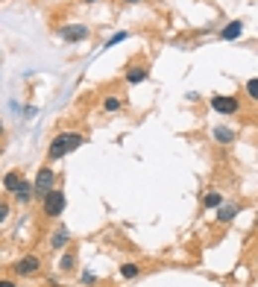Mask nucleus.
<instances>
[{
	"instance_id": "f257e3e1",
	"label": "nucleus",
	"mask_w": 258,
	"mask_h": 287,
	"mask_svg": "<svg viewBox=\"0 0 258 287\" xmlns=\"http://www.w3.org/2000/svg\"><path fill=\"white\" fill-rule=\"evenodd\" d=\"M82 144H85V135H82V132H59V135L50 141V147H47V159L59 161V159H64L67 153L79 150Z\"/></svg>"
},
{
	"instance_id": "f03ea898",
	"label": "nucleus",
	"mask_w": 258,
	"mask_h": 287,
	"mask_svg": "<svg viewBox=\"0 0 258 287\" xmlns=\"http://www.w3.org/2000/svg\"><path fill=\"white\" fill-rule=\"evenodd\" d=\"M64 205H67L64 191L53 188V191L41 199V214H44V217H50V220H56V217H62V214H64Z\"/></svg>"
},
{
	"instance_id": "7ed1b4c3",
	"label": "nucleus",
	"mask_w": 258,
	"mask_h": 287,
	"mask_svg": "<svg viewBox=\"0 0 258 287\" xmlns=\"http://www.w3.org/2000/svg\"><path fill=\"white\" fill-rule=\"evenodd\" d=\"M32 185H35V199H44L47 193L56 188V173H53V167H38V173H35V179H32Z\"/></svg>"
},
{
	"instance_id": "20e7f679",
	"label": "nucleus",
	"mask_w": 258,
	"mask_h": 287,
	"mask_svg": "<svg viewBox=\"0 0 258 287\" xmlns=\"http://www.w3.org/2000/svg\"><path fill=\"white\" fill-rule=\"evenodd\" d=\"M208 106L217 112V115H226V117H232V115H238L241 112V100L235 94H214L208 100Z\"/></svg>"
},
{
	"instance_id": "39448f33",
	"label": "nucleus",
	"mask_w": 258,
	"mask_h": 287,
	"mask_svg": "<svg viewBox=\"0 0 258 287\" xmlns=\"http://www.w3.org/2000/svg\"><path fill=\"white\" fill-rule=\"evenodd\" d=\"M38 270H41V255H35V252L21 255L12 264V273H15V276H35Z\"/></svg>"
},
{
	"instance_id": "423d86ee",
	"label": "nucleus",
	"mask_w": 258,
	"mask_h": 287,
	"mask_svg": "<svg viewBox=\"0 0 258 287\" xmlns=\"http://www.w3.org/2000/svg\"><path fill=\"white\" fill-rule=\"evenodd\" d=\"M241 211H244L241 202H223V205L217 208V217H214V220H217V226H229L238 214H241Z\"/></svg>"
},
{
	"instance_id": "0eeeda50",
	"label": "nucleus",
	"mask_w": 258,
	"mask_h": 287,
	"mask_svg": "<svg viewBox=\"0 0 258 287\" xmlns=\"http://www.w3.org/2000/svg\"><path fill=\"white\" fill-rule=\"evenodd\" d=\"M91 35V30L85 27V24H70V27H64L62 30V38L67 44H76V41H85Z\"/></svg>"
},
{
	"instance_id": "6e6552de",
	"label": "nucleus",
	"mask_w": 258,
	"mask_h": 287,
	"mask_svg": "<svg viewBox=\"0 0 258 287\" xmlns=\"http://www.w3.org/2000/svg\"><path fill=\"white\" fill-rule=\"evenodd\" d=\"M241 35H244V21H238V18L229 21L223 30H220V38H223V41H235V38H241Z\"/></svg>"
},
{
	"instance_id": "1a4fd4ad",
	"label": "nucleus",
	"mask_w": 258,
	"mask_h": 287,
	"mask_svg": "<svg viewBox=\"0 0 258 287\" xmlns=\"http://www.w3.org/2000/svg\"><path fill=\"white\" fill-rule=\"evenodd\" d=\"M21 182H24V173H21V170H9V173L3 176V191L15 193L18 188H21Z\"/></svg>"
},
{
	"instance_id": "9d476101",
	"label": "nucleus",
	"mask_w": 258,
	"mask_h": 287,
	"mask_svg": "<svg viewBox=\"0 0 258 287\" xmlns=\"http://www.w3.org/2000/svg\"><path fill=\"white\" fill-rule=\"evenodd\" d=\"M147 76H150V70H147L144 64H132V67L127 70V76H124V79H127L129 85H138V82H147Z\"/></svg>"
},
{
	"instance_id": "9b49d317",
	"label": "nucleus",
	"mask_w": 258,
	"mask_h": 287,
	"mask_svg": "<svg viewBox=\"0 0 258 287\" xmlns=\"http://www.w3.org/2000/svg\"><path fill=\"white\" fill-rule=\"evenodd\" d=\"M67 243H70V231H67V226H59L50 237V246L53 249H67Z\"/></svg>"
},
{
	"instance_id": "f8f14e48",
	"label": "nucleus",
	"mask_w": 258,
	"mask_h": 287,
	"mask_svg": "<svg viewBox=\"0 0 258 287\" xmlns=\"http://www.w3.org/2000/svg\"><path fill=\"white\" fill-rule=\"evenodd\" d=\"M12 196H15V199H18L21 205H27V202H30L32 196H35V185H32V182H27V179H24V182H21V188H18V191L12 193Z\"/></svg>"
},
{
	"instance_id": "ddd939ff",
	"label": "nucleus",
	"mask_w": 258,
	"mask_h": 287,
	"mask_svg": "<svg viewBox=\"0 0 258 287\" xmlns=\"http://www.w3.org/2000/svg\"><path fill=\"white\" fill-rule=\"evenodd\" d=\"M62 273H73L76 270V252L73 249H64L62 255H59V264H56Z\"/></svg>"
},
{
	"instance_id": "4468645a",
	"label": "nucleus",
	"mask_w": 258,
	"mask_h": 287,
	"mask_svg": "<svg viewBox=\"0 0 258 287\" xmlns=\"http://www.w3.org/2000/svg\"><path fill=\"white\" fill-rule=\"evenodd\" d=\"M138 276H141V267H138L135 261H124V264H121V279L132 282V279H138Z\"/></svg>"
},
{
	"instance_id": "2eb2a0df",
	"label": "nucleus",
	"mask_w": 258,
	"mask_h": 287,
	"mask_svg": "<svg viewBox=\"0 0 258 287\" xmlns=\"http://www.w3.org/2000/svg\"><path fill=\"white\" fill-rule=\"evenodd\" d=\"M220 205H223L220 191H205L202 193V208H220Z\"/></svg>"
},
{
	"instance_id": "dca6fc26",
	"label": "nucleus",
	"mask_w": 258,
	"mask_h": 287,
	"mask_svg": "<svg viewBox=\"0 0 258 287\" xmlns=\"http://www.w3.org/2000/svg\"><path fill=\"white\" fill-rule=\"evenodd\" d=\"M121 109H124V97L109 94L106 100H103V112H121Z\"/></svg>"
},
{
	"instance_id": "f3484780",
	"label": "nucleus",
	"mask_w": 258,
	"mask_h": 287,
	"mask_svg": "<svg viewBox=\"0 0 258 287\" xmlns=\"http://www.w3.org/2000/svg\"><path fill=\"white\" fill-rule=\"evenodd\" d=\"M214 141H217V144H232V141H235V132L229 126H214Z\"/></svg>"
},
{
	"instance_id": "a211bd4d",
	"label": "nucleus",
	"mask_w": 258,
	"mask_h": 287,
	"mask_svg": "<svg viewBox=\"0 0 258 287\" xmlns=\"http://www.w3.org/2000/svg\"><path fill=\"white\" fill-rule=\"evenodd\" d=\"M244 91H247V97H250L253 103H258V76H256V79H247Z\"/></svg>"
},
{
	"instance_id": "6ab92c4d",
	"label": "nucleus",
	"mask_w": 258,
	"mask_h": 287,
	"mask_svg": "<svg viewBox=\"0 0 258 287\" xmlns=\"http://www.w3.org/2000/svg\"><path fill=\"white\" fill-rule=\"evenodd\" d=\"M124 38H127V32H115V35H112V38L103 44V50H112V47H115V44H121Z\"/></svg>"
},
{
	"instance_id": "aec40b11",
	"label": "nucleus",
	"mask_w": 258,
	"mask_h": 287,
	"mask_svg": "<svg viewBox=\"0 0 258 287\" xmlns=\"http://www.w3.org/2000/svg\"><path fill=\"white\" fill-rule=\"evenodd\" d=\"M82 285H85V287H94L97 285V276L91 273V270H85V273H82Z\"/></svg>"
},
{
	"instance_id": "412c9836",
	"label": "nucleus",
	"mask_w": 258,
	"mask_h": 287,
	"mask_svg": "<svg viewBox=\"0 0 258 287\" xmlns=\"http://www.w3.org/2000/svg\"><path fill=\"white\" fill-rule=\"evenodd\" d=\"M9 217V199H0V223H6Z\"/></svg>"
},
{
	"instance_id": "4be33fe9",
	"label": "nucleus",
	"mask_w": 258,
	"mask_h": 287,
	"mask_svg": "<svg viewBox=\"0 0 258 287\" xmlns=\"http://www.w3.org/2000/svg\"><path fill=\"white\" fill-rule=\"evenodd\" d=\"M0 287H18V285H15V279H3V282H0Z\"/></svg>"
},
{
	"instance_id": "5701e85b",
	"label": "nucleus",
	"mask_w": 258,
	"mask_h": 287,
	"mask_svg": "<svg viewBox=\"0 0 258 287\" xmlns=\"http://www.w3.org/2000/svg\"><path fill=\"white\" fill-rule=\"evenodd\" d=\"M121 3H127V6H132V3H141V0H121Z\"/></svg>"
},
{
	"instance_id": "b1692460",
	"label": "nucleus",
	"mask_w": 258,
	"mask_h": 287,
	"mask_svg": "<svg viewBox=\"0 0 258 287\" xmlns=\"http://www.w3.org/2000/svg\"><path fill=\"white\" fill-rule=\"evenodd\" d=\"M47 287H62V285H56V282H50V285H47Z\"/></svg>"
},
{
	"instance_id": "393cba45",
	"label": "nucleus",
	"mask_w": 258,
	"mask_h": 287,
	"mask_svg": "<svg viewBox=\"0 0 258 287\" xmlns=\"http://www.w3.org/2000/svg\"><path fill=\"white\" fill-rule=\"evenodd\" d=\"M79 3H97V0H79Z\"/></svg>"
},
{
	"instance_id": "a878e982",
	"label": "nucleus",
	"mask_w": 258,
	"mask_h": 287,
	"mask_svg": "<svg viewBox=\"0 0 258 287\" xmlns=\"http://www.w3.org/2000/svg\"><path fill=\"white\" fill-rule=\"evenodd\" d=\"M256 267H258V258H256Z\"/></svg>"
}]
</instances>
